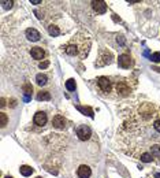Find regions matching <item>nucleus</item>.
I'll return each mask as SVG.
<instances>
[{
    "label": "nucleus",
    "mask_w": 160,
    "mask_h": 178,
    "mask_svg": "<svg viewBox=\"0 0 160 178\" xmlns=\"http://www.w3.org/2000/svg\"><path fill=\"white\" fill-rule=\"evenodd\" d=\"M48 82H49V77H48L47 74L40 73V74L36 75V84L38 85V87H45Z\"/></svg>",
    "instance_id": "nucleus-14"
},
{
    "label": "nucleus",
    "mask_w": 160,
    "mask_h": 178,
    "mask_svg": "<svg viewBox=\"0 0 160 178\" xmlns=\"http://www.w3.org/2000/svg\"><path fill=\"white\" fill-rule=\"evenodd\" d=\"M114 78V92L112 99H122L127 97L134 91L137 82L132 78H123V77H112Z\"/></svg>",
    "instance_id": "nucleus-3"
},
{
    "label": "nucleus",
    "mask_w": 160,
    "mask_h": 178,
    "mask_svg": "<svg viewBox=\"0 0 160 178\" xmlns=\"http://www.w3.org/2000/svg\"><path fill=\"white\" fill-rule=\"evenodd\" d=\"M30 56L34 60H47V51L41 47H32L30 48Z\"/></svg>",
    "instance_id": "nucleus-8"
},
{
    "label": "nucleus",
    "mask_w": 160,
    "mask_h": 178,
    "mask_svg": "<svg viewBox=\"0 0 160 178\" xmlns=\"http://www.w3.org/2000/svg\"><path fill=\"white\" fill-rule=\"evenodd\" d=\"M22 89H23L25 95H32V93H33V87H32V84H29V82H26V84L22 87Z\"/></svg>",
    "instance_id": "nucleus-20"
},
{
    "label": "nucleus",
    "mask_w": 160,
    "mask_h": 178,
    "mask_svg": "<svg viewBox=\"0 0 160 178\" xmlns=\"http://www.w3.org/2000/svg\"><path fill=\"white\" fill-rule=\"evenodd\" d=\"M6 178H12V177H6Z\"/></svg>",
    "instance_id": "nucleus-25"
},
{
    "label": "nucleus",
    "mask_w": 160,
    "mask_h": 178,
    "mask_svg": "<svg viewBox=\"0 0 160 178\" xmlns=\"http://www.w3.org/2000/svg\"><path fill=\"white\" fill-rule=\"evenodd\" d=\"M92 45V40L84 32H78L71 40H69L62 47V51L69 56L78 59H85L89 55Z\"/></svg>",
    "instance_id": "nucleus-2"
},
{
    "label": "nucleus",
    "mask_w": 160,
    "mask_h": 178,
    "mask_svg": "<svg viewBox=\"0 0 160 178\" xmlns=\"http://www.w3.org/2000/svg\"><path fill=\"white\" fill-rule=\"evenodd\" d=\"M116 140L129 156L144 163H160V107L149 101L127 107Z\"/></svg>",
    "instance_id": "nucleus-1"
},
{
    "label": "nucleus",
    "mask_w": 160,
    "mask_h": 178,
    "mask_svg": "<svg viewBox=\"0 0 160 178\" xmlns=\"http://www.w3.org/2000/svg\"><path fill=\"white\" fill-rule=\"evenodd\" d=\"M67 123H69V121L63 115H60V114H57V115H55L52 118V125H53V128H56V129H66Z\"/></svg>",
    "instance_id": "nucleus-11"
},
{
    "label": "nucleus",
    "mask_w": 160,
    "mask_h": 178,
    "mask_svg": "<svg viewBox=\"0 0 160 178\" xmlns=\"http://www.w3.org/2000/svg\"><path fill=\"white\" fill-rule=\"evenodd\" d=\"M47 30H48V33H49L52 37H56V36H59V34H60V29L56 26V25H53V23L48 25Z\"/></svg>",
    "instance_id": "nucleus-15"
},
{
    "label": "nucleus",
    "mask_w": 160,
    "mask_h": 178,
    "mask_svg": "<svg viewBox=\"0 0 160 178\" xmlns=\"http://www.w3.org/2000/svg\"><path fill=\"white\" fill-rule=\"evenodd\" d=\"M7 114L6 112H2L0 114V125H2V128H6V125H7Z\"/></svg>",
    "instance_id": "nucleus-21"
},
{
    "label": "nucleus",
    "mask_w": 160,
    "mask_h": 178,
    "mask_svg": "<svg viewBox=\"0 0 160 178\" xmlns=\"http://www.w3.org/2000/svg\"><path fill=\"white\" fill-rule=\"evenodd\" d=\"M156 178H160V174H156Z\"/></svg>",
    "instance_id": "nucleus-24"
},
{
    "label": "nucleus",
    "mask_w": 160,
    "mask_h": 178,
    "mask_svg": "<svg viewBox=\"0 0 160 178\" xmlns=\"http://www.w3.org/2000/svg\"><path fill=\"white\" fill-rule=\"evenodd\" d=\"M75 134L81 141H89L93 136V132L88 125H78L75 128Z\"/></svg>",
    "instance_id": "nucleus-6"
},
{
    "label": "nucleus",
    "mask_w": 160,
    "mask_h": 178,
    "mask_svg": "<svg viewBox=\"0 0 160 178\" xmlns=\"http://www.w3.org/2000/svg\"><path fill=\"white\" fill-rule=\"evenodd\" d=\"M152 60H155V62H159L160 60V52H156L152 55Z\"/></svg>",
    "instance_id": "nucleus-23"
},
{
    "label": "nucleus",
    "mask_w": 160,
    "mask_h": 178,
    "mask_svg": "<svg viewBox=\"0 0 160 178\" xmlns=\"http://www.w3.org/2000/svg\"><path fill=\"white\" fill-rule=\"evenodd\" d=\"M48 66H49V60H48V59H47V60H43V62L40 63V69H43V70L47 69Z\"/></svg>",
    "instance_id": "nucleus-22"
},
{
    "label": "nucleus",
    "mask_w": 160,
    "mask_h": 178,
    "mask_svg": "<svg viewBox=\"0 0 160 178\" xmlns=\"http://www.w3.org/2000/svg\"><path fill=\"white\" fill-rule=\"evenodd\" d=\"M25 36H26L27 40H30V41H38L41 39L40 32L37 29H34V28H27V29L25 30Z\"/></svg>",
    "instance_id": "nucleus-12"
},
{
    "label": "nucleus",
    "mask_w": 160,
    "mask_h": 178,
    "mask_svg": "<svg viewBox=\"0 0 160 178\" xmlns=\"http://www.w3.org/2000/svg\"><path fill=\"white\" fill-rule=\"evenodd\" d=\"M114 62V55L111 51H108L107 48H101L99 51V55H97V60L95 62V66L97 67H101V66H107L111 65Z\"/></svg>",
    "instance_id": "nucleus-5"
},
{
    "label": "nucleus",
    "mask_w": 160,
    "mask_h": 178,
    "mask_svg": "<svg viewBox=\"0 0 160 178\" xmlns=\"http://www.w3.org/2000/svg\"><path fill=\"white\" fill-rule=\"evenodd\" d=\"M48 122V117H47V112L45 111H37L36 114H34L33 117V123L36 126H40V128H43V126H45Z\"/></svg>",
    "instance_id": "nucleus-10"
},
{
    "label": "nucleus",
    "mask_w": 160,
    "mask_h": 178,
    "mask_svg": "<svg viewBox=\"0 0 160 178\" xmlns=\"http://www.w3.org/2000/svg\"><path fill=\"white\" fill-rule=\"evenodd\" d=\"M96 82H97V88L101 95L112 97V92H114V78L112 77L101 75V77H99L96 79Z\"/></svg>",
    "instance_id": "nucleus-4"
},
{
    "label": "nucleus",
    "mask_w": 160,
    "mask_h": 178,
    "mask_svg": "<svg viewBox=\"0 0 160 178\" xmlns=\"http://www.w3.org/2000/svg\"><path fill=\"white\" fill-rule=\"evenodd\" d=\"M77 108H78L79 111H82L85 115H89L91 118H93V110H92L91 107H81V106H78Z\"/></svg>",
    "instance_id": "nucleus-18"
},
{
    "label": "nucleus",
    "mask_w": 160,
    "mask_h": 178,
    "mask_svg": "<svg viewBox=\"0 0 160 178\" xmlns=\"http://www.w3.org/2000/svg\"><path fill=\"white\" fill-rule=\"evenodd\" d=\"M19 171H21V174L23 177H29V176H32V174H33V168H32L30 166H21Z\"/></svg>",
    "instance_id": "nucleus-17"
},
{
    "label": "nucleus",
    "mask_w": 160,
    "mask_h": 178,
    "mask_svg": "<svg viewBox=\"0 0 160 178\" xmlns=\"http://www.w3.org/2000/svg\"><path fill=\"white\" fill-rule=\"evenodd\" d=\"M66 88L69 89L70 92H71V91H75L77 85H75V81H74V79H73V78L67 79V81H66Z\"/></svg>",
    "instance_id": "nucleus-19"
},
{
    "label": "nucleus",
    "mask_w": 160,
    "mask_h": 178,
    "mask_svg": "<svg viewBox=\"0 0 160 178\" xmlns=\"http://www.w3.org/2000/svg\"><path fill=\"white\" fill-rule=\"evenodd\" d=\"M37 100H51V93L48 91H38L37 92V96H36Z\"/></svg>",
    "instance_id": "nucleus-16"
},
{
    "label": "nucleus",
    "mask_w": 160,
    "mask_h": 178,
    "mask_svg": "<svg viewBox=\"0 0 160 178\" xmlns=\"http://www.w3.org/2000/svg\"><path fill=\"white\" fill-rule=\"evenodd\" d=\"M93 174V168L89 164H79L77 168V178H91Z\"/></svg>",
    "instance_id": "nucleus-9"
},
{
    "label": "nucleus",
    "mask_w": 160,
    "mask_h": 178,
    "mask_svg": "<svg viewBox=\"0 0 160 178\" xmlns=\"http://www.w3.org/2000/svg\"><path fill=\"white\" fill-rule=\"evenodd\" d=\"M92 6L97 14H105V11H107V3L105 2H92Z\"/></svg>",
    "instance_id": "nucleus-13"
},
{
    "label": "nucleus",
    "mask_w": 160,
    "mask_h": 178,
    "mask_svg": "<svg viewBox=\"0 0 160 178\" xmlns=\"http://www.w3.org/2000/svg\"><path fill=\"white\" fill-rule=\"evenodd\" d=\"M118 65L122 69H130V67H133V65H134V59L130 53L124 52L122 55H119V58H118Z\"/></svg>",
    "instance_id": "nucleus-7"
}]
</instances>
